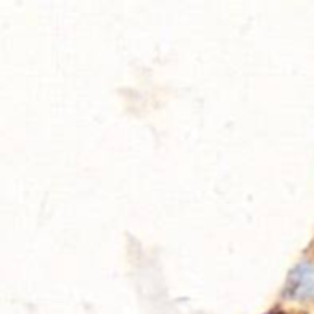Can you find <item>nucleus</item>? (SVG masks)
Masks as SVG:
<instances>
[{
	"instance_id": "obj_1",
	"label": "nucleus",
	"mask_w": 314,
	"mask_h": 314,
	"mask_svg": "<svg viewBox=\"0 0 314 314\" xmlns=\"http://www.w3.org/2000/svg\"><path fill=\"white\" fill-rule=\"evenodd\" d=\"M289 292L294 298L314 296V269L309 265H299L289 279Z\"/></svg>"
}]
</instances>
